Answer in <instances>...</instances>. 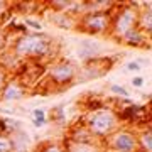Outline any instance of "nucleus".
<instances>
[{"label": "nucleus", "instance_id": "16", "mask_svg": "<svg viewBox=\"0 0 152 152\" xmlns=\"http://www.w3.org/2000/svg\"><path fill=\"white\" fill-rule=\"evenodd\" d=\"M10 140H12L14 152H27L31 149V137L24 130H17L15 134H12Z\"/></svg>", "mask_w": 152, "mask_h": 152}, {"label": "nucleus", "instance_id": "31", "mask_svg": "<svg viewBox=\"0 0 152 152\" xmlns=\"http://www.w3.org/2000/svg\"><path fill=\"white\" fill-rule=\"evenodd\" d=\"M135 152H142V151H135Z\"/></svg>", "mask_w": 152, "mask_h": 152}, {"label": "nucleus", "instance_id": "32", "mask_svg": "<svg viewBox=\"0 0 152 152\" xmlns=\"http://www.w3.org/2000/svg\"><path fill=\"white\" fill-rule=\"evenodd\" d=\"M0 29H2V27H0Z\"/></svg>", "mask_w": 152, "mask_h": 152}, {"label": "nucleus", "instance_id": "5", "mask_svg": "<svg viewBox=\"0 0 152 152\" xmlns=\"http://www.w3.org/2000/svg\"><path fill=\"white\" fill-rule=\"evenodd\" d=\"M76 29L90 36H108L110 12H88L76 19Z\"/></svg>", "mask_w": 152, "mask_h": 152}, {"label": "nucleus", "instance_id": "6", "mask_svg": "<svg viewBox=\"0 0 152 152\" xmlns=\"http://www.w3.org/2000/svg\"><path fill=\"white\" fill-rule=\"evenodd\" d=\"M102 147L108 152H135L137 147V137L135 130L130 127H118L113 134H110L103 142Z\"/></svg>", "mask_w": 152, "mask_h": 152}, {"label": "nucleus", "instance_id": "17", "mask_svg": "<svg viewBox=\"0 0 152 152\" xmlns=\"http://www.w3.org/2000/svg\"><path fill=\"white\" fill-rule=\"evenodd\" d=\"M49 20L58 24V27L63 29H73L76 27V19L71 15H66V14H56V12H51L49 14Z\"/></svg>", "mask_w": 152, "mask_h": 152}, {"label": "nucleus", "instance_id": "21", "mask_svg": "<svg viewBox=\"0 0 152 152\" xmlns=\"http://www.w3.org/2000/svg\"><path fill=\"white\" fill-rule=\"evenodd\" d=\"M24 26L27 27L29 32H41V31H42V24L39 20H36V19H31V17H26Z\"/></svg>", "mask_w": 152, "mask_h": 152}, {"label": "nucleus", "instance_id": "7", "mask_svg": "<svg viewBox=\"0 0 152 152\" xmlns=\"http://www.w3.org/2000/svg\"><path fill=\"white\" fill-rule=\"evenodd\" d=\"M117 118L120 124L130 129H140L145 125H151V113H149V107L140 103H130L120 110H115Z\"/></svg>", "mask_w": 152, "mask_h": 152}, {"label": "nucleus", "instance_id": "29", "mask_svg": "<svg viewBox=\"0 0 152 152\" xmlns=\"http://www.w3.org/2000/svg\"><path fill=\"white\" fill-rule=\"evenodd\" d=\"M7 48V37H5V32L0 31V53H4V49Z\"/></svg>", "mask_w": 152, "mask_h": 152}, {"label": "nucleus", "instance_id": "15", "mask_svg": "<svg viewBox=\"0 0 152 152\" xmlns=\"http://www.w3.org/2000/svg\"><path fill=\"white\" fill-rule=\"evenodd\" d=\"M66 152H103L100 142H93V144H75L69 140H63Z\"/></svg>", "mask_w": 152, "mask_h": 152}, {"label": "nucleus", "instance_id": "23", "mask_svg": "<svg viewBox=\"0 0 152 152\" xmlns=\"http://www.w3.org/2000/svg\"><path fill=\"white\" fill-rule=\"evenodd\" d=\"M0 152H14L12 140L9 135H0Z\"/></svg>", "mask_w": 152, "mask_h": 152}, {"label": "nucleus", "instance_id": "18", "mask_svg": "<svg viewBox=\"0 0 152 152\" xmlns=\"http://www.w3.org/2000/svg\"><path fill=\"white\" fill-rule=\"evenodd\" d=\"M83 108L86 110V112H90V113H95V112H98V110L105 108V102L100 96L90 95V96L83 98Z\"/></svg>", "mask_w": 152, "mask_h": 152}, {"label": "nucleus", "instance_id": "8", "mask_svg": "<svg viewBox=\"0 0 152 152\" xmlns=\"http://www.w3.org/2000/svg\"><path fill=\"white\" fill-rule=\"evenodd\" d=\"M115 59L113 58H108V56H98L91 61H86L83 63L81 68H78V78H85V80H95V78H102L112 69Z\"/></svg>", "mask_w": 152, "mask_h": 152}, {"label": "nucleus", "instance_id": "1", "mask_svg": "<svg viewBox=\"0 0 152 152\" xmlns=\"http://www.w3.org/2000/svg\"><path fill=\"white\" fill-rule=\"evenodd\" d=\"M10 51L19 59L39 61L46 64L54 56V39L42 32H27L15 39Z\"/></svg>", "mask_w": 152, "mask_h": 152}, {"label": "nucleus", "instance_id": "2", "mask_svg": "<svg viewBox=\"0 0 152 152\" xmlns=\"http://www.w3.org/2000/svg\"><path fill=\"white\" fill-rule=\"evenodd\" d=\"M139 4H115L110 12V32L108 36L120 41L125 34L137 27Z\"/></svg>", "mask_w": 152, "mask_h": 152}, {"label": "nucleus", "instance_id": "20", "mask_svg": "<svg viewBox=\"0 0 152 152\" xmlns=\"http://www.w3.org/2000/svg\"><path fill=\"white\" fill-rule=\"evenodd\" d=\"M49 118L53 120V122H56V124H64V120H66L64 108H63V107H54V108L51 110V117H49Z\"/></svg>", "mask_w": 152, "mask_h": 152}, {"label": "nucleus", "instance_id": "28", "mask_svg": "<svg viewBox=\"0 0 152 152\" xmlns=\"http://www.w3.org/2000/svg\"><path fill=\"white\" fill-rule=\"evenodd\" d=\"M9 9H10V4H9V2H5V0H0V17L4 15Z\"/></svg>", "mask_w": 152, "mask_h": 152}, {"label": "nucleus", "instance_id": "24", "mask_svg": "<svg viewBox=\"0 0 152 152\" xmlns=\"http://www.w3.org/2000/svg\"><path fill=\"white\" fill-rule=\"evenodd\" d=\"M140 69H142V66L137 61H130V63L125 64V71H130V73H139Z\"/></svg>", "mask_w": 152, "mask_h": 152}, {"label": "nucleus", "instance_id": "19", "mask_svg": "<svg viewBox=\"0 0 152 152\" xmlns=\"http://www.w3.org/2000/svg\"><path fill=\"white\" fill-rule=\"evenodd\" d=\"M37 152H66L63 142H44Z\"/></svg>", "mask_w": 152, "mask_h": 152}, {"label": "nucleus", "instance_id": "4", "mask_svg": "<svg viewBox=\"0 0 152 152\" xmlns=\"http://www.w3.org/2000/svg\"><path fill=\"white\" fill-rule=\"evenodd\" d=\"M78 66L71 59H56L48 66V83L58 90H64L76 81Z\"/></svg>", "mask_w": 152, "mask_h": 152}, {"label": "nucleus", "instance_id": "14", "mask_svg": "<svg viewBox=\"0 0 152 152\" xmlns=\"http://www.w3.org/2000/svg\"><path fill=\"white\" fill-rule=\"evenodd\" d=\"M135 137H137V147L142 152H152V130L151 125L135 129Z\"/></svg>", "mask_w": 152, "mask_h": 152}, {"label": "nucleus", "instance_id": "12", "mask_svg": "<svg viewBox=\"0 0 152 152\" xmlns=\"http://www.w3.org/2000/svg\"><path fill=\"white\" fill-rule=\"evenodd\" d=\"M76 54L83 63H86V61H91L102 54V46L95 41H80L78 48H76Z\"/></svg>", "mask_w": 152, "mask_h": 152}, {"label": "nucleus", "instance_id": "11", "mask_svg": "<svg viewBox=\"0 0 152 152\" xmlns=\"http://www.w3.org/2000/svg\"><path fill=\"white\" fill-rule=\"evenodd\" d=\"M118 42L129 46V48H144V49H149L151 48V36H147L140 31V29H132L129 32L125 34L124 37L120 39Z\"/></svg>", "mask_w": 152, "mask_h": 152}, {"label": "nucleus", "instance_id": "3", "mask_svg": "<svg viewBox=\"0 0 152 152\" xmlns=\"http://www.w3.org/2000/svg\"><path fill=\"white\" fill-rule=\"evenodd\" d=\"M85 125L88 127V130L95 137V140H98L100 144L110 135L113 134L118 127H122L117 118V113H115L113 108H102L95 112V113H90L88 117H85Z\"/></svg>", "mask_w": 152, "mask_h": 152}, {"label": "nucleus", "instance_id": "27", "mask_svg": "<svg viewBox=\"0 0 152 152\" xmlns=\"http://www.w3.org/2000/svg\"><path fill=\"white\" fill-rule=\"evenodd\" d=\"M144 83H145V80H144V76H135V78H132L130 80V85L135 88H142L144 86Z\"/></svg>", "mask_w": 152, "mask_h": 152}, {"label": "nucleus", "instance_id": "25", "mask_svg": "<svg viewBox=\"0 0 152 152\" xmlns=\"http://www.w3.org/2000/svg\"><path fill=\"white\" fill-rule=\"evenodd\" d=\"M9 78H10V76H9V73H7V71L4 69V68H2V66H0V91L4 90L5 83L9 81Z\"/></svg>", "mask_w": 152, "mask_h": 152}, {"label": "nucleus", "instance_id": "9", "mask_svg": "<svg viewBox=\"0 0 152 152\" xmlns=\"http://www.w3.org/2000/svg\"><path fill=\"white\" fill-rule=\"evenodd\" d=\"M64 139L69 142H75V144H93V142H98L90 134V130H88V127L85 125V122H75L68 129Z\"/></svg>", "mask_w": 152, "mask_h": 152}, {"label": "nucleus", "instance_id": "30", "mask_svg": "<svg viewBox=\"0 0 152 152\" xmlns=\"http://www.w3.org/2000/svg\"><path fill=\"white\" fill-rule=\"evenodd\" d=\"M36 117H46V112L42 108H36L32 112V118H36Z\"/></svg>", "mask_w": 152, "mask_h": 152}, {"label": "nucleus", "instance_id": "26", "mask_svg": "<svg viewBox=\"0 0 152 152\" xmlns=\"http://www.w3.org/2000/svg\"><path fill=\"white\" fill-rule=\"evenodd\" d=\"M48 122H49L48 117H36V118H32V125L36 127V129H41V127H44Z\"/></svg>", "mask_w": 152, "mask_h": 152}, {"label": "nucleus", "instance_id": "22", "mask_svg": "<svg viewBox=\"0 0 152 152\" xmlns=\"http://www.w3.org/2000/svg\"><path fill=\"white\" fill-rule=\"evenodd\" d=\"M110 93L115 95L117 98H129V95H130L127 88L120 86V85H112V86H110Z\"/></svg>", "mask_w": 152, "mask_h": 152}, {"label": "nucleus", "instance_id": "10", "mask_svg": "<svg viewBox=\"0 0 152 152\" xmlns=\"http://www.w3.org/2000/svg\"><path fill=\"white\" fill-rule=\"evenodd\" d=\"M26 93H27V88L17 78H9L4 90L0 91V100L2 102H17V100H22L26 96Z\"/></svg>", "mask_w": 152, "mask_h": 152}, {"label": "nucleus", "instance_id": "13", "mask_svg": "<svg viewBox=\"0 0 152 152\" xmlns=\"http://www.w3.org/2000/svg\"><path fill=\"white\" fill-rule=\"evenodd\" d=\"M137 29H140L144 34L151 36L152 32V4H139V17H137Z\"/></svg>", "mask_w": 152, "mask_h": 152}]
</instances>
